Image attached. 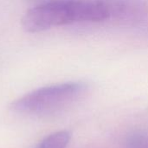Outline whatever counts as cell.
<instances>
[{
    "label": "cell",
    "instance_id": "obj_4",
    "mask_svg": "<svg viewBox=\"0 0 148 148\" xmlns=\"http://www.w3.org/2000/svg\"><path fill=\"white\" fill-rule=\"evenodd\" d=\"M127 148H147V140L141 134H134L128 140Z\"/></svg>",
    "mask_w": 148,
    "mask_h": 148
},
{
    "label": "cell",
    "instance_id": "obj_3",
    "mask_svg": "<svg viewBox=\"0 0 148 148\" xmlns=\"http://www.w3.org/2000/svg\"><path fill=\"white\" fill-rule=\"evenodd\" d=\"M70 140L71 134L69 131H57L46 136L37 148H66Z\"/></svg>",
    "mask_w": 148,
    "mask_h": 148
},
{
    "label": "cell",
    "instance_id": "obj_1",
    "mask_svg": "<svg viewBox=\"0 0 148 148\" xmlns=\"http://www.w3.org/2000/svg\"><path fill=\"white\" fill-rule=\"evenodd\" d=\"M88 90V83L81 81L53 84L33 90L15 100L10 104V109L28 116L53 115L77 102Z\"/></svg>",
    "mask_w": 148,
    "mask_h": 148
},
{
    "label": "cell",
    "instance_id": "obj_2",
    "mask_svg": "<svg viewBox=\"0 0 148 148\" xmlns=\"http://www.w3.org/2000/svg\"><path fill=\"white\" fill-rule=\"evenodd\" d=\"M75 0H62L35 5L22 19L23 29L30 33L42 32L55 27L74 24Z\"/></svg>",
    "mask_w": 148,
    "mask_h": 148
}]
</instances>
